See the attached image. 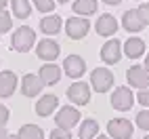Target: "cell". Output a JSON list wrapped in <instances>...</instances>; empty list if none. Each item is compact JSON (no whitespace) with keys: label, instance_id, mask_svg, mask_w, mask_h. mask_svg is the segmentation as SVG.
<instances>
[{"label":"cell","instance_id":"d6986e66","mask_svg":"<svg viewBox=\"0 0 149 139\" xmlns=\"http://www.w3.org/2000/svg\"><path fill=\"white\" fill-rule=\"evenodd\" d=\"M122 27L126 32H141L145 25L141 23V19L136 17V11H126L124 17H122Z\"/></svg>","mask_w":149,"mask_h":139},{"label":"cell","instance_id":"74e56055","mask_svg":"<svg viewBox=\"0 0 149 139\" xmlns=\"http://www.w3.org/2000/svg\"><path fill=\"white\" fill-rule=\"evenodd\" d=\"M145 139H149V135H145Z\"/></svg>","mask_w":149,"mask_h":139},{"label":"cell","instance_id":"d590c367","mask_svg":"<svg viewBox=\"0 0 149 139\" xmlns=\"http://www.w3.org/2000/svg\"><path fill=\"white\" fill-rule=\"evenodd\" d=\"M95 139H109V137H105V135H97Z\"/></svg>","mask_w":149,"mask_h":139},{"label":"cell","instance_id":"8fae6325","mask_svg":"<svg viewBox=\"0 0 149 139\" xmlns=\"http://www.w3.org/2000/svg\"><path fill=\"white\" fill-rule=\"evenodd\" d=\"M36 55L40 57L42 61H55V59L59 57V44L55 40L44 38V40H40L36 44Z\"/></svg>","mask_w":149,"mask_h":139},{"label":"cell","instance_id":"d4e9b609","mask_svg":"<svg viewBox=\"0 0 149 139\" xmlns=\"http://www.w3.org/2000/svg\"><path fill=\"white\" fill-rule=\"evenodd\" d=\"M136 126L143 128V131H149V110H143L136 114Z\"/></svg>","mask_w":149,"mask_h":139},{"label":"cell","instance_id":"484cf974","mask_svg":"<svg viewBox=\"0 0 149 139\" xmlns=\"http://www.w3.org/2000/svg\"><path fill=\"white\" fill-rule=\"evenodd\" d=\"M34 4H36L38 11H42V13L55 11V0H34Z\"/></svg>","mask_w":149,"mask_h":139},{"label":"cell","instance_id":"44dd1931","mask_svg":"<svg viewBox=\"0 0 149 139\" xmlns=\"http://www.w3.org/2000/svg\"><path fill=\"white\" fill-rule=\"evenodd\" d=\"M74 11L78 13V17L93 15V13H97V0H76L74 2Z\"/></svg>","mask_w":149,"mask_h":139},{"label":"cell","instance_id":"7402d4cb","mask_svg":"<svg viewBox=\"0 0 149 139\" xmlns=\"http://www.w3.org/2000/svg\"><path fill=\"white\" fill-rule=\"evenodd\" d=\"M19 139H44V133L36 124H23L19 131Z\"/></svg>","mask_w":149,"mask_h":139},{"label":"cell","instance_id":"277c9868","mask_svg":"<svg viewBox=\"0 0 149 139\" xmlns=\"http://www.w3.org/2000/svg\"><path fill=\"white\" fill-rule=\"evenodd\" d=\"M88 29H91V23H88V19L84 17H69L65 21V34L72 38V40H80L88 34Z\"/></svg>","mask_w":149,"mask_h":139},{"label":"cell","instance_id":"52a82bcc","mask_svg":"<svg viewBox=\"0 0 149 139\" xmlns=\"http://www.w3.org/2000/svg\"><path fill=\"white\" fill-rule=\"evenodd\" d=\"M67 97L72 99L76 105H86L91 101V86L82 80H76L72 86L67 88Z\"/></svg>","mask_w":149,"mask_h":139},{"label":"cell","instance_id":"f1b7e54d","mask_svg":"<svg viewBox=\"0 0 149 139\" xmlns=\"http://www.w3.org/2000/svg\"><path fill=\"white\" fill-rule=\"evenodd\" d=\"M51 139H72V133L63 131V128H53V131H51Z\"/></svg>","mask_w":149,"mask_h":139},{"label":"cell","instance_id":"ac0fdd59","mask_svg":"<svg viewBox=\"0 0 149 139\" xmlns=\"http://www.w3.org/2000/svg\"><path fill=\"white\" fill-rule=\"evenodd\" d=\"M40 29L44 34H59L61 32V17L59 15H46L42 21H40Z\"/></svg>","mask_w":149,"mask_h":139},{"label":"cell","instance_id":"d6a6232c","mask_svg":"<svg viewBox=\"0 0 149 139\" xmlns=\"http://www.w3.org/2000/svg\"><path fill=\"white\" fill-rule=\"evenodd\" d=\"M8 0H0V11H4V6H6Z\"/></svg>","mask_w":149,"mask_h":139},{"label":"cell","instance_id":"603a6c76","mask_svg":"<svg viewBox=\"0 0 149 139\" xmlns=\"http://www.w3.org/2000/svg\"><path fill=\"white\" fill-rule=\"evenodd\" d=\"M11 4H13V15L19 17V19H25L29 17V0H11Z\"/></svg>","mask_w":149,"mask_h":139},{"label":"cell","instance_id":"ba28073f","mask_svg":"<svg viewBox=\"0 0 149 139\" xmlns=\"http://www.w3.org/2000/svg\"><path fill=\"white\" fill-rule=\"evenodd\" d=\"M126 80L134 88H147L149 86V72L143 65H132V67H128V72H126Z\"/></svg>","mask_w":149,"mask_h":139},{"label":"cell","instance_id":"5bb4252c","mask_svg":"<svg viewBox=\"0 0 149 139\" xmlns=\"http://www.w3.org/2000/svg\"><path fill=\"white\" fill-rule=\"evenodd\" d=\"M57 105H59V99L55 95H44V97L38 99V103H36V114L40 118H46L57 110Z\"/></svg>","mask_w":149,"mask_h":139},{"label":"cell","instance_id":"e0dca14e","mask_svg":"<svg viewBox=\"0 0 149 139\" xmlns=\"http://www.w3.org/2000/svg\"><path fill=\"white\" fill-rule=\"evenodd\" d=\"M124 44V53L128 59H139L143 53H145V42L141 40V38H128Z\"/></svg>","mask_w":149,"mask_h":139},{"label":"cell","instance_id":"f546056e","mask_svg":"<svg viewBox=\"0 0 149 139\" xmlns=\"http://www.w3.org/2000/svg\"><path fill=\"white\" fill-rule=\"evenodd\" d=\"M6 122H8V107L0 105V126H4Z\"/></svg>","mask_w":149,"mask_h":139},{"label":"cell","instance_id":"e575fe53","mask_svg":"<svg viewBox=\"0 0 149 139\" xmlns=\"http://www.w3.org/2000/svg\"><path fill=\"white\" fill-rule=\"evenodd\" d=\"M6 139H19V135H6Z\"/></svg>","mask_w":149,"mask_h":139},{"label":"cell","instance_id":"9a60e30c","mask_svg":"<svg viewBox=\"0 0 149 139\" xmlns=\"http://www.w3.org/2000/svg\"><path fill=\"white\" fill-rule=\"evenodd\" d=\"M42 82H40V78H38L36 74H25L23 76V80H21V91L25 97H36L38 93L42 91Z\"/></svg>","mask_w":149,"mask_h":139},{"label":"cell","instance_id":"9c48e42d","mask_svg":"<svg viewBox=\"0 0 149 139\" xmlns=\"http://www.w3.org/2000/svg\"><path fill=\"white\" fill-rule=\"evenodd\" d=\"M120 57H122V42L120 40H107L101 48V59L107 63V65H113L120 61Z\"/></svg>","mask_w":149,"mask_h":139},{"label":"cell","instance_id":"30bf717a","mask_svg":"<svg viewBox=\"0 0 149 139\" xmlns=\"http://www.w3.org/2000/svg\"><path fill=\"white\" fill-rule=\"evenodd\" d=\"M63 72L69 78H82V74L86 72V61L80 55H69L63 61Z\"/></svg>","mask_w":149,"mask_h":139},{"label":"cell","instance_id":"ffe728a7","mask_svg":"<svg viewBox=\"0 0 149 139\" xmlns=\"http://www.w3.org/2000/svg\"><path fill=\"white\" fill-rule=\"evenodd\" d=\"M97 133H99L97 120H93V118H86V120H82V124H80V139H95Z\"/></svg>","mask_w":149,"mask_h":139},{"label":"cell","instance_id":"4fadbf2b","mask_svg":"<svg viewBox=\"0 0 149 139\" xmlns=\"http://www.w3.org/2000/svg\"><path fill=\"white\" fill-rule=\"evenodd\" d=\"M38 78H40L42 84H57L59 78H61V67H59L57 63H46L40 67V72H38Z\"/></svg>","mask_w":149,"mask_h":139},{"label":"cell","instance_id":"2e32d148","mask_svg":"<svg viewBox=\"0 0 149 139\" xmlns=\"http://www.w3.org/2000/svg\"><path fill=\"white\" fill-rule=\"evenodd\" d=\"M17 88V76L15 72H0V97H11Z\"/></svg>","mask_w":149,"mask_h":139},{"label":"cell","instance_id":"5b68a950","mask_svg":"<svg viewBox=\"0 0 149 139\" xmlns=\"http://www.w3.org/2000/svg\"><path fill=\"white\" fill-rule=\"evenodd\" d=\"M78 120H80V112H78L76 107H72V105H63L55 116L57 128H63V131H69L72 126H76Z\"/></svg>","mask_w":149,"mask_h":139},{"label":"cell","instance_id":"7a4b0ae2","mask_svg":"<svg viewBox=\"0 0 149 139\" xmlns=\"http://www.w3.org/2000/svg\"><path fill=\"white\" fill-rule=\"evenodd\" d=\"M107 133L113 139H130L134 133V126L126 118H113V120L107 122Z\"/></svg>","mask_w":149,"mask_h":139},{"label":"cell","instance_id":"cb8c5ba5","mask_svg":"<svg viewBox=\"0 0 149 139\" xmlns=\"http://www.w3.org/2000/svg\"><path fill=\"white\" fill-rule=\"evenodd\" d=\"M134 11H136V17L141 19V23L149 25V2H143L139 8H134Z\"/></svg>","mask_w":149,"mask_h":139},{"label":"cell","instance_id":"6da1fadb","mask_svg":"<svg viewBox=\"0 0 149 139\" xmlns=\"http://www.w3.org/2000/svg\"><path fill=\"white\" fill-rule=\"evenodd\" d=\"M36 44V32L27 25H21L15 29V34L11 38V48L17 53H27L29 48Z\"/></svg>","mask_w":149,"mask_h":139},{"label":"cell","instance_id":"4dcf8cb0","mask_svg":"<svg viewBox=\"0 0 149 139\" xmlns=\"http://www.w3.org/2000/svg\"><path fill=\"white\" fill-rule=\"evenodd\" d=\"M103 2H105V4H120L122 0H103Z\"/></svg>","mask_w":149,"mask_h":139},{"label":"cell","instance_id":"3957f363","mask_svg":"<svg viewBox=\"0 0 149 139\" xmlns=\"http://www.w3.org/2000/svg\"><path fill=\"white\" fill-rule=\"evenodd\" d=\"M113 84V74L109 72L107 67H97L91 74V86L97 93H107Z\"/></svg>","mask_w":149,"mask_h":139},{"label":"cell","instance_id":"1f68e13d","mask_svg":"<svg viewBox=\"0 0 149 139\" xmlns=\"http://www.w3.org/2000/svg\"><path fill=\"white\" fill-rule=\"evenodd\" d=\"M0 139H6V131H4V126H0Z\"/></svg>","mask_w":149,"mask_h":139},{"label":"cell","instance_id":"7c38bea8","mask_svg":"<svg viewBox=\"0 0 149 139\" xmlns=\"http://www.w3.org/2000/svg\"><path fill=\"white\" fill-rule=\"evenodd\" d=\"M95 29H97V34H99V36H113V34L118 32V21H116V17H113V15H109V13L101 15V17L97 19Z\"/></svg>","mask_w":149,"mask_h":139},{"label":"cell","instance_id":"836d02e7","mask_svg":"<svg viewBox=\"0 0 149 139\" xmlns=\"http://www.w3.org/2000/svg\"><path fill=\"white\" fill-rule=\"evenodd\" d=\"M145 70H147V72H149V53H147V59H145V65H143Z\"/></svg>","mask_w":149,"mask_h":139},{"label":"cell","instance_id":"8992f818","mask_svg":"<svg viewBox=\"0 0 149 139\" xmlns=\"http://www.w3.org/2000/svg\"><path fill=\"white\" fill-rule=\"evenodd\" d=\"M134 103V93L130 91L128 86H118L113 95H111V105L116 107V110H120V112H126V110H130Z\"/></svg>","mask_w":149,"mask_h":139},{"label":"cell","instance_id":"4316f807","mask_svg":"<svg viewBox=\"0 0 149 139\" xmlns=\"http://www.w3.org/2000/svg\"><path fill=\"white\" fill-rule=\"evenodd\" d=\"M11 15L6 11H0V34H6L8 29H11Z\"/></svg>","mask_w":149,"mask_h":139},{"label":"cell","instance_id":"83f0119b","mask_svg":"<svg viewBox=\"0 0 149 139\" xmlns=\"http://www.w3.org/2000/svg\"><path fill=\"white\" fill-rule=\"evenodd\" d=\"M134 99H136V101L145 107V110H149V86H147V88H141V91L136 93V97H134Z\"/></svg>","mask_w":149,"mask_h":139},{"label":"cell","instance_id":"8d00e7d4","mask_svg":"<svg viewBox=\"0 0 149 139\" xmlns=\"http://www.w3.org/2000/svg\"><path fill=\"white\" fill-rule=\"evenodd\" d=\"M59 2H61V4H65V2H69V0H59Z\"/></svg>","mask_w":149,"mask_h":139}]
</instances>
